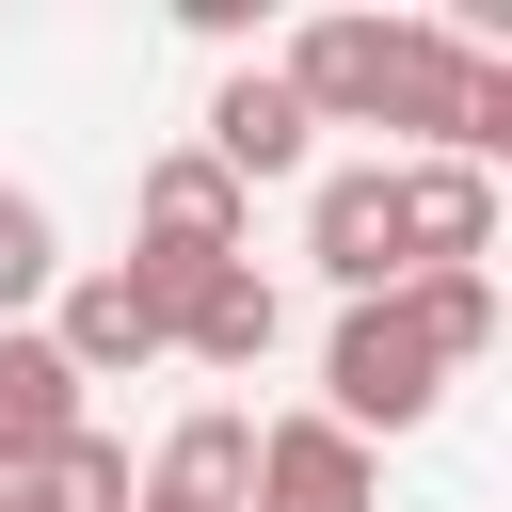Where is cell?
I'll return each mask as SVG.
<instances>
[{
    "label": "cell",
    "mask_w": 512,
    "mask_h": 512,
    "mask_svg": "<svg viewBox=\"0 0 512 512\" xmlns=\"http://www.w3.org/2000/svg\"><path fill=\"white\" fill-rule=\"evenodd\" d=\"M224 192H256V176H304L320 160V128H304V96L272 80V64H224V96H208V144H192Z\"/></svg>",
    "instance_id": "8992f818"
},
{
    "label": "cell",
    "mask_w": 512,
    "mask_h": 512,
    "mask_svg": "<svg viewBox=\"0 0 512 512\" xmlns=\"http://www.w3.org/2000/svg\"><path fill=\"white\" fill-rule=\"evenodd\" d=\"M400 320H416L448 368H480V352H496V272H400Z\"/></svg>",
    "instance_id": "7c38bea8"
},
{
    "label": "cell",
    "mask_w": 512,
    "mask_h": 512,
    "mask_svg": "<svg viewBox=\"0 0 512 512\" xmlns=\"http://www.w3.org/2000/svg\"><path fill=\"white\" fill-rule=\"evenodd\" d=\"M176 352H192V368H256V352H272V272H256V256L208 272V288L176 304Z\"/></svg>",
    "instance_id": "8fae6325"
},
{
    "label": "cell",
    "mask_w": 512,
    "mask_h": 512,
    "mask_svg": "<svg viewBox=\"0 0 512 512\" xmlns=\"http://www.w3.org/2000/svg\"><path fill=\"white\" fill-rule=\"evenodd\" d=\"M400 176V272H480L496 256V176L480 160H384Z\"/></svg>",
    "instance_id": "ba28073f"
},
{
    "label": "cell",
    "mask_w": 512,
    "mask_h": 512,
    "mask_svg": "<svg viewBox=\"0 0 512 512\" xmlns=\"http://www.w3.org/2000/svg\"><path fill=\"white\" fill-rule=\"evenodd\" d=\"M240 240H256V192H224L192 144H176V160H144V240H128V272H144L160 304H192L208 272H240Z\"/></svg>",
    "instance_id": "3957f363"
},
{
    "label": "cell",
    "mask_w": 512,
    "mask_h": 512,
    "mask_svg": "<svg viewBox=\"0 0 512 512\" xmlns=\"http://www.w3.org/2000/svg\"><path fill=\"white\" fill-rule=\"evenodd\" d=\"M48 288H64V224H48V192H16V176H0V336H16Z\"/></svg>",
    "instance_id": "4fadbf2b"
},
{
    "label": "cell",
    "mask_w": 512,
    "mask_h": 512,
    "mask_svg": "<svg viewBox=\"0 0 512 512\" xmlns=\"http://www.w3.org/2000/svg\"><path fill=\"white\" fill-rule=\"evenodd\" d=\"M432 400H448V352L400 320V288H384V304H352V320H336V352H320V416L368 448V432H416Z\"/></svg>",
    "instance_id": "7a4b0ae2"
},
{
    "label": "cell",
    "mask_w": 512,
    "mask_h": 512,
    "mask_svg": "<svg viewBox=\"0 0 512 512\" xmlns=\"http://www.w3.org/2000/svg\"><path fill=\"white\" fill-rule=\"evenodd\" d=\"M304 256H320L352 304H384V288H400V176H384V160H336V176L304 192Z\"/></svg>",
    "instance_id": "277c9868"
},
{
    "label": "cell",
    "mask_w": 512,
    "mask_h": 512,
    "mask_svg": "<svg viewBox=\"0 0 512 512\" xmlns=\"http://www.w3.org/2000/svg\"><path fill=\"white\" fill-rule=\"evenodd\" d=\"M128 512H256V416H176L160 432V464L128 480Z\"/></svg>",
    "instance_id": "9c48e42d"
},
{
    "label": "cell",
    "mask_w": 512,
    "mask_h": 512,
    "mask_svg": "<svg viewBox=\"0 0 512 512\" xmlns=\"http://www.w3.org/2000/svg\"><path fill=\"white\" fill-rule=\"evenodd\" d=\"M256 512H384V464L336 416H256Z\"/></svg>",
    "instance_id": "52a82bcc"
},
{
    "label": "cell",
    "mask_w": 512,
    "mask_h": 512,
    "mask_svg": "<svg viewBox=\"0 0 512 512\" xmlns=\"http://www.w3.org/2000/svg\"><path fill=\"white\" fill-rule=\"evenodd\" d=\"M64 432H80V368L48 352V320H16L0 336V480H32Z\"/></svg>",
    "instance_id": "30bf717a"
},
{
    "label": "cell",
    "mask_w": 512,
    "mask_h": 512,
    "mask_svg": "<svg viewBox=\"0 0 512 512\" xmlns=\"http://www.w3.org/2000/svg\"><path fill=\"white\" fill-rule=\"evenodd\" d=\"M0 512H80V496H64L48 464H32V480H0Z\"/></svg>",
    "instance_id": "5bb4252c"
},
{
    "label": "cell",
    "mask_w": 512,
    "mask_h": 512,
    "mask_svg": "<svg viewBox=\"0 0 512 512\" xmlns=\"http://www.w3.org/2000/svg\"><path fill=\"white\" fill-rule=\"evenodd\" d=\"M48 352L80 368V384H112V368H160L176 352V304L112 256V272H64V320H48Z\"/></svg>",
    "instance_id": "5b68a950"
},
{
    "label": "cell",
    "mask_w": 512,
    "mask_h": 512,
    "mask_svg": "<svg viewBox=\"0 0 512 512\" xmlns=\"http://www.w3.org/2000/svg\"><path fill=\"white\" fill-rule=\"evenodd\" d=\"M272 80L304 96V128H400L416 160H448L464 80H480V32H448V16H304Z\"/></svg>",
    "instance_id": "6da1fadb"
}]
</instances>
